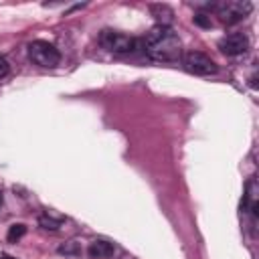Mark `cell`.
Masks as SVG:
<instances>
[{"mask_svg":"<svg viewBox=\"0 0 259 259\" xmlns=\"http://www.w3.org/2000/svg\"><path fill=\"white\" fill-rule=\"evenodd\" d=\"M144 51L158 63H178L182 59V40L174 28L156 24L144 36Z\"/></svg>","mask_w":259,"mask_h":259,"instance_id":"6da1fadb","label":"cell"},{"mask_svg":"<svg viewBox=\"0 0 259 259\" xmlns=\"http://www.w3.org/2000/svg\"><path fill=\"white\" fill-rule=\"evenodd\" d=\"M212 8L225 24H237L251 14L253 4L249 0H225V2L212 4Z\"/></svg>","mask_w":259,"mask_h":259,"instance_id":"7a4b0ae2","label":"cell"},{"mask_svg":"<svg viewBox=\"0 0 259 259\" xmlns=\"http://www.w3.org/2000/svg\"><path fill=\"white\" fill-rule=\"evenodd\" d=\"M99 42L103 49H107L109 53H115V55H127V53H134L136 47H138V40L134 36H127L123 32H117V30H101L99 34Z\"/></svg>","mask_w":259,"mask_h":259,"instance_id":"3957f363","label":"cell"},{"mask_svg":"<svg viewBox=\"0 0 259 259\" xmlns=\"http://www.w3.org/2000/svg\"><path fill=\"white\" fill-rule=\"evenodd\" d=\"M28 57L32 63H36L38 67H45V69L57 67L61 61V55L55 49V45H51L47 40H32L28 45Z\"/></svg>","mask_w":259,"mask_h":259,"instance_id":"277c9868","label":"cell"},{"mask_svg":"<svg viewBox=\"0 0 259 259\" xmlns=\"http://www.w3.org/2000/svg\"><path fill=\"white\" fill-rule=\"evenodd\" d=\"M182 61H184L186 71H188V73H194V75H202V77H206V75H214V73L219 71L217 63H214L210 57H206L204 53H198V51H190V53H186Z\"/></svg>","mask_w":259,"mask_h":259,"instance_id":"5b68a950","label":"cell"},{"mask_svg":"<svg viewBox=\"0 0 259 259\" xmlns=\"http://www.w3.org/2000/svg\"><path fill=\"white\" fill-rule=\"evenodd\" d=\"M219 49L227 57H237L247 53L249 49V36L245 32H229L219 40Z\"/></svg>","mask_w":259,"mask_h":259,"instance_id":"8992f818","label":"cell"},{"mask_svg":"<svg viewBox=\"0 0 259 259\" xmlns=\"http://www.w3.org/2000/svg\"><path fill=\"white\" fill-rule=\"evenodd\" d=\"M241 210L243 212H251L253 217L257 214V184H255L253 178L247 182V192H245V196L241 200Z\"/></svg>","mask_w":259,"mask_h":259,"instance_id":"52a82bcc","label":"cell"},{"mask_svg":"<svg viewBox=\"0 0 259 259\" xmlns=\"http://www.w3.org/2000/svg\"><path fill=\"white\" fill-rule=\"evenodd\" d=\"M89 257L91 259H107V257H111L113 253H115V247H113V243H109V241H103V239H97V241H93L91 245H89Z\"/></svg>","mask_w":259,"mask_h":259,"instance_id":"ba28073f","label":"cell"},{"mask_svg":"<svg viewBox=\"0 0 259 259\" xmlns=\"http://www.w3.org/2000/svg\"><path fill=\"white\" fill-rule=\"evenodd\" d=\"M150 12H152V16H156L158 24L170 26L172 16H174V12H172L170 6H166V4H152V6H150Z\"/></svg>","mask_w":259,"mask_h":259,"instance_id":"9c48e42d","label":"cell"},{"mask_svg":"<svg viewBox=\"0 0 259 259\" xmlns=\"http://www.w3.org/2000/svg\"><path fill=\"white\" fill-rule=\"evenodd\" d=\"M38 223H40V227L47 229V231H57V229L61 227L63 219H53L51 214H40V217H38Z\"/></svg>","mask_w":259,"mask_h":259,"instance_id":"30bf717a","label":"cell"},{"mask_svg":"<svg viewBox=\"0 0 259 259\" xmlns=\"http://www.w3.org/2000/svg\"><path fill=\"white\" fill-rule=\"evenodd\" d=\"M24 233H26V227L24 225H12L10 229H8V235H6V239L10 241V243H16L18 239H22L24 237Z\"/></svg>","mask_w":259,"mask_h":259,"instance_id":"8fae6325","label":"cell"},{"mask_svg":"<svg viewBox=\"0 0 259 259\" xmlns=\"http://www.w3.org/2000/svg\"><path fill=\"white\" fill-rule=\"evenodd\" d=\"M194 22H196L198 26H204V28H208V26H210V20H208L204 14H196V16H194Z\"/></svg>","mask_w":259,"mask_h":259,"instance_id":"7c38bea8","label":"cell"},{"mask_svg":"<svg viewBox=\"0 0 259 259\" xmlns=\"http://www.w3.org/2000/svg\"><path fill=\"white\" fill-rule=\"evenodd\" d=\"M59 253H65V255H69V253H77V245L71 241L69 245H63V247L59 249Z\"/></svg>","mask_w":259,"mask_h":259,"instance_id":"4fadbf2b","label":"cell"},{"mask_svg":"<svg viewBox=\"0 0 259 259\" xmlns=\"http://www.w3.org/2000/svg\"><path fill=\"white\" fill-rule=\"evenodd\" d=\"M8 71H10V65H8V61H6L4 57H0V79H2V77H4Z\"/></svg>","mask_w":259,"mask_h":259,"instance_id":"5bb4252c","label":"cell"},{"mask_svg":"<svg viewBox=\"0 0 259 259\" xmlns=\"http://www.w3.org/2000/svg\"><path fill=\"white\" fill-rule=\"evenodd\" d=\"M2 259H14V257H10V255H2Z\"/></svg>","mask_w":259,"mask_h":259,"instance_id":"9a60e30c","label":"cell"},{"mask_svg":"<svg viewBox=\"0 0 259 259\" xmlns=\"http://www.w3.org/2000/svg\"><path fill=\"white\" fill-rule=\"evenodd\" d=\"M0 206H2V192H0Z\"/></svg>","mask_w":259,"mask_h":259,"instance_id":"2e32d148","label":"cell"}]
</instances>
